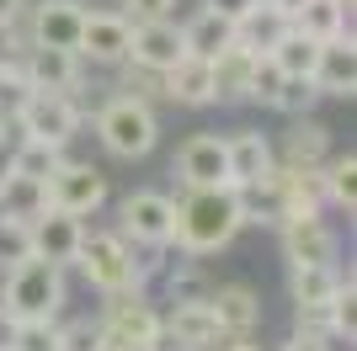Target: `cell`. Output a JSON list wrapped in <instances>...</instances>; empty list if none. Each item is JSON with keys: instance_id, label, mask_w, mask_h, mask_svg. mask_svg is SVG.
I'll use <instances>...</instances> for the list:
<instances>
[{"instance_id": "cell-1", "label": "cell", "mask_w": 357, "mask_h": 351, "mask_svg": "<svg viewBox=\"0 0 357 351\" xmlns=\"http://www.w3.org/2000/svg\"><path fill=\"white\" fill-rule=\"evenodd\" d=\"M171 203H176V234H171V245L181 256H192V261L229 250V240L245 229L229 187H181Z\"/></svg>"}, {"instance_id": "cell-2", "label": "cell", "mask_w": 357, "mask_h": 351, "mask_svg": "<svg viewBox=\"0 0 357 351\" xmlns=\"http://www.w3.org/2000/svg\"><path fill=\"white\" fill-rule=\"evenodd\" d=\"M70 266L86 277V288L102 292V298L144 292V277H149V266L139 261V250L128 245L118 229H86V240H80V250H75Z\"/></svg>"}, {"instance_id": "cell-3", "label": "cell", "mask_w": 357, "mask_h": 351, "mask_svg": "<svg viewBox=\"0 0 357 351\" xmlns=\"http://www.w3.org/2000/svg\"><path fill=\"white\" fill-rule=\"evenodd\" d=\"M0 314L6 320H59L64 314V266L27 256L0 272Z\"/></svg>"}, {"instance_id": "cell-4", "label": "cell", "mask_w": 357, "mask_h": 351, "mask_svg": "<svg viewBox=\"0 0 357 351\" xmlns=\"http://www.w3.org/2000/svg\"><path fill=\"white\" fill-rule=\"evenodd\" d=\"M96 139H102V149L112 160H144L160 144V117H155V107L118 91V96H107L96 107Z\"/></svg>"}, {"instance_id": "cell-5", "label": "cell", "mask_w": 357, "mask_h": 351, "mask_svg": "<svg viewBox=\"0 0 357 351\" xmlns=\"http://www.w3.org/2000/svg\"><path fill=\"white\" fill-rule=\"evenodd\" d=\"M118 234L134 250H171V234H176V203L171 192H128L118 203Z\"/></svg>"}, {"instance_id": "cell-6", "label": "cell", "mask_w": 357, "mask_h": 351, "mask_svg": "<svg viewBox=\"0 0 357 351\" xmlns=\"http://www.w3.org/2000/svg\"><path fill=\"white\" fill-rule=\"evenodd\" d=\"M102 341L107 351H123V346H155L160 341V304L149 292H118V298H102Z\"/></svg>"}, {"instance_id": "cell-7", "label": "cell", "mask_w": 357, "mask_h": 351, "mask_svg": "<svg viewBox=\"0 0 357 351\" xmlns=\"http://www.w3.org/2000/svg\"><path fill=\"white\" fill-rule=\"evenodd\" d=\"M22 43L27 48H80V27H86V6L80 0H27L22 11Z\"/></svg>"}, {"instance_id": "cell-8", "label": "cell", "mask_w": 357, "mask_h": 351, "mask_svg": "<svg viewBox=\"0 0 357 351\" xmlns=\"http://www.w3.org/2000/svg\"><path fill=\"white\" fill-rule=\"evenodd\" d=\"M86 112H80V96H54V91H32L22 117H16V139H43V144L70 149V139L80 133Z\"/></svg>"}, {"instance_id": "cell-9", "label": "cell", "mask_w": 357, "mask_h": 351, "mask_svg": "<svg viewBox=\"0 0 357 351\" xmlns=\"http://www.w3.org/2000/svg\"><path fill=\"white\" fill-rule=\"evenodd\" d=\"M43 192H48V208L75 213V219H91L107 203V176H102V165H91V160H64L43 181Z\"/></svg>"}, {"instance_id": "cell-10", "label": "cell", "mask_w": 357, "mask_h": 351, "mask_svg": "<svg viewBox=\"0 0 357 351\" xmlns=\"http://www.w3.org/2000/svg\"><path fill=\"white\" fill-rule=\"evenodd\" d=\"M278 250L288 266H331L342 256V234L326 219H288L278 224Z\"/></svg>"}, {"instance_id": "cell-11", "label": "cell", "mask_w": 357, "mask_h": 351, "mask_svg": "<svg viewBox=\"0 0 357 351\" xmlns=\"http://www.w3.org/2000/svg\"><path fill=\"white\" fill-rule=\"evenodd\" d=\"M278 165H288V171H320V165L336 155V133L320 123V117H288V133L278 139Z\"/></svg>"}, {"instance_id": "cell-12", "label": "cell", "mask_w": 357, "mask_h": 351, "mask_svg": "<svg viewBox=\"0 0 357 351\" xmlns=\"http://www.w3.org/2000/svg\"><path fill=\"white\" fill-rule=\"evenodd\" d=\"M22 75H27L32 91H54V96H80L86 86V64L80 54H64V48H22Z\"/></svg>"}, {"instance_id": "cell-13", "label": "cell", "mask_w": 357, "mask_h": 351, "mask_svg": "<svg viewBox=\"0 0 357 351\" xmlns=\"http://www.w3.org/2000/svg\"><path fill=\"white\" fill-rule=\"evenodd\" d=\"M128 32L134 22L123 11H86V27H80V64H102V70H118L128 58Z\"/></svg>"}, {"instance_id": "cell-14", "label": "cell", "mask_w": 357, "mask_h": 351, "mask_svg": "<svg viewBox=\"0 0 357 351\" xmlns=\"http://www.w3.org/2000/svg\"><path fill=\"white\" fill-rule=\"evenodd\" d=\"M224 160H229V187L267 181V176L278 171L272 133H261V128H235V133H224Z\"/></svg>"}, {"instance_id": "cell-15", "label": "cell", "mask_w": 357, "mask_h": 351, "mask_svg": "<svg viewBox=\"0 0 357 351\" xmlns=\"http://www.w3.org/2000/svg\"><path fill=\"white\" fill-rule=\"evenodd\" d=\"M181 187H229V160H224V133H192L176 149Z\"/></svg>"}, {"instance_id": "cell-16", "label": "cell", "mask_w": 357, "mask_h": 351, "mask_svg": "<svg viewBox=\"0 0 357 351\" xmlns=\"http://www.w3.org/2000/svg\"><path fill=\"white\" fill-rule=\"evenodd\" d=\"M27 234H32V256H43L54 266H70L80 240H86V219L59 213V208H43L38 219H27Z\"/></svg>"}, {"instance_id": "cell-17", "label": "cell", "mask_w": 357, "mask_h": 351, "mask_svg": "<svg viewBox=\"0 0 357 351\" xmlns=\"http://www.w3.org/2000/svg\"><path fill=\"white\" fill-rule=\"evenodd\" d=\"M181 54H187V43H181L176 16H165V22H134V32H128V64H144V70L165 75Z\"/></svg>"}, {"instance_id": "cell-18", "label": "cell", "mask_w": 357, "mask_h": 351, "mask_svg": "<svg viewBox=\"0 0 357 351\" xmlns=\"http://www.w3.org/2000/svg\"><path fill=\"white\" fill-rule=\"evenodd\" d=\"M208 309L224 336H256L261 330V292L251 282H213Z\"/></svg>"}, {"instance_id": "cell-19", "label": "cell", "mask_w": 357, "mask_h": 351, "mask_svg": "<svg viewBox=\"0 0 357 351\" xmlns=\"http://www.w3.org/2000/svg\"><path fill=\"white\" fill-rule=\"evenodd\" d=\"M352 282V266L331 261V266H288V298L294 309H331L342 298V288Z\"/></svg>"}, {"instance_id": "cell-20", "label": "cell", "mask_w": 357, "mask_h": 351, "mask_svg": "<svg viewBox=\"0 0 357 351\" xmlns=\"http://www.w3.org/2000/svg\"><path fill=\"white\" fill-rule=\"evenodd\" d=\"M314 91H320V102H352L357 91V48L352 38H331V43H320V58H314Z\"/></svg>"}, {"instance_id": "cell-21", "label": "cell", "mask_w": 357, "mask_h": 351, "mask_svg": "<svg viewBox=\"0 0 357 351\" xmlns=\"http://www.w3.org/2000/svg\"><path fill=\"white\" fill-rule=\"evenodd\" d=\"M165 102H176V107H213V70H208V58H192V54H181L171 70H165Z\"/></svg>"}, {"instance_id": "cell-22", "label": "cell", "mask_w": 357, "mask_h": 351, "mask_svg": "<svg viewBox=\"0 0 357 351\" xmlns=\"http://www.w3.org/2000/svg\"><path fill=\"white\" fill-rule=\"evenodd\" d=\"M181 43H187L192 58H219L224 48L235 43V22H224V16H213V11L197 6V16L181 22Z\"/></svg>"}, {"instance_id": "cell-23", "label": "cell", "mask_w": 357, "mask_h": 351, "mask_svg": "<svg viewBox=\"0 0 357 351\" xmlns=\"http://www.w3.org/2000/svg\"><path fill=\"white\" fill-rule=\"evenodd\" d=\"M320 187H326V208H336V213L352 219L357 213V155L352 149H336L320 165Z\"/></svg>"}, {"instance_id": "cell-24", "label": "cell", "mask_w": 357, "mask_h": 351, "mask_svg": "<svg viewBox=\"0 0 357 351\" xmlns=\"http://www.w3.org/2000/svg\"><path fill=\"white\" fill-rule=\"evenodd\" d=\"M294 27L314 43H331V38H352V6L342 0H310L304 11L294 16Z\"/></svg>"}, {"instance_id": "cell-25", "label": "cell", "mask_w": 357, "mask_h": 351, "mask_svg": "<svg viewBox=\"0 0 357 351\" xmlns=\"http://www.w3.org/2000/svg\"><path fill=\"white\" fill-rule=\"evenodd\" d=\"M288 27H294V22H288V16H278L267 0H261L256 11H245V16L235 22V43L245 48V54H272V48H278V38H283Z\"/></svg>"}, {"instance_id": "cell-26", "label": "cell", "mask_w": 357, "mask_h": 351, "mask_svg": "<svg viewBox=\"0 0 357 351\" xmlns=\"http://www.w3.org/2000/svg\"><path fill=\"white\" fill-rule=\"evenodd\" d=\"M251 64H256V54H245L240 43H229L219 58H208V70H213V102H245Z\"/></svg>"}, {"instance_id": "cell-27", "label": "cell", "mask_w": 357, "mask_h": 351, "mask_svg": "<svg viewBox=\"0 0 357 351\" xmlns=\"http://www.w3.org/2000/svg\"><path fill=\"white\" fill-rule=\"evenodd\" d=\"M64 160H70V149L43 144V139H16L11 144V176H27V181H48Z\"/></svg>"}, {"instance_id": "cell-28", "label": "cell", "mask_w": 357, "mask_h": 351, "mask_svg": "<svg viewBox=\"0 0 357 351\" xmlns=\"http://www.w3.org/2000/svg\"><path fill=\"white\" fill-rule=\"evenodd\" d=\"M48 208L43 181H27V176H6L0 181V219H38Z\"/></svg>"}, {"instance_id": "cell-29", "label": "cell", "mask_w": 357, "mask_h": 351, "mask_svg": "<svg viewBox=\"0 0 357 351\" xmlns=\"http://www.w3.org/2000/svg\"><path fill=\"white\" fill-rule=\"evenodd\" d=\"M213 282L203 277V266L192 261V256H181L171 272H165V309L171 304H208Z\"/></svg>"}, {"instance_id": "cell-30", "label": "cell", "mask_w": 357, "mask_h": 351, "mask_svg": "<svg viewBox=\"0 0 357 351\" xmlns=\"http://www.w3.org/2000/svg\"><path fill=\"white\" fill-rule=\"evenodd\" d=\"M267 58H272V64H278L283 75H314V58H320V43H314V38H304L298 27H288L283 38H278V48H272Z\"/></svg>"}, {"instance_id": "cell-31", "label": "cell", "mask_w": 357, "mask_h": 351, "mask_svg": "<svg viewBox=\"0 0 357 351\" xmlns=\"http://www.w3.org/2000/svg\"><path fill=\"white\" fill-rule=\"evenodd\" d=\"M6 351H59V320H11Z\"/></svg>"}, {"instance_id": "cell-32", "label": "cell", "mask_w": 357, "mask_h": 351, "mask_svg": "<svg viewBox=\"0 0 357 351\" xmlns=\"http://www.w3.org/2000/svg\"><path fill=\"white\" fill-rule=\"evenodd\" d=\"M314 107H320V91H314L310 75H283V86H278V102H272V112H283V117H310Z\"/></svg>"}, {"instance_id": "cell-33", "label": "cell", "mask_w": 357, "mask_h": 351, "mask_svg": "<svg viewBox=\"0 0 357 351\" xmlns=\"http://www.w3.org/2000/svg\"><path fill=\"white\" fill-rule=\"evenodd\" d=\"M27 96H32V86H27V75H22V64H0V128H16Z\"/></svg>"}, {"instance_id": "cell-34", "label": "cell", "mask_w": 357, "mask_h": 351, "mask_svg": "<svg viewBox=\"0 0 357 351\" xmlns=\"http://www.w3.org/2000/svg\"><path fill=\"white\" fill-rule=\"evenodd\" d=\"M118 70H123V96H134L144 107L165 102V75L160 70H144V64H128V58H123Z\"/></svg>"}, {"instance_id": "cell-35", "label": "cell", "mask_w": 357, "mask_h": 351, "mask_svg": "<svg viewBox=\"0 0 357 351\" xmlns=\"http://www.w3.org/2000/svg\"><path fill=\"white\" fill-rule=\"evenodd\" d=\"M278 86H283V70H278L267 54H256L251 80H245V102H251V107H267V112H272V102H278Z\"/></svg>"}, {"instance_id": "cell-36", "label": "cell", "mask_w": 357, "mask_h": 351, "mask_svg": "<svg viewBox=\"0 0 357 351\" xmlns=\"http://www.w3.org/2000/svg\"><path fill=\"white\" fill-rule=\"evenodd\" d=\"M59 351H107L102 341V325L80 314V320H59Z\"/></svg>"}, {"instance_id": "cell-37", "label": "cell", "mask_w": 357, "mask_h": 351, "mask_svg": "<svg viewBox=\"0 0 357 351\" xmlns=\"http://www.w3.org/2000/svg\"><path fill=\"white\" fill-rule=\"evenodd\" d=\"M32 256V234H27V219H0V272L16 261Z\"/></svg>"}, {"instance_id": "cell-38", "label": "cell", "mask_w": 357, "mask_h": 351, "mask_svg": "<svg viewBox=\"0 0 357 351\" xmlns=\"http://www.w3.org/2000/svg\"><path fill=\"white\" fill-rule=\"evenodd\" d=\"M118 11L128 22H165V16H176V0H118Z\"/></svg>"}, {"instance_id": "cell-39", "label": "cell", "mask_w": 357, "mask_h": 351, "mask_svg": "<svg viewBox=\"0 0 357 351\" xmlns=\"http://www.w3.org/2000/svg\"><path fill=\"white\" fill-rule=\"evenodd\" d=\"M261 0H203V11H213V16H224V22H240L245 11H256Z\"/></svg>"}, {"instance_id": "cell-40", "label": "cell", "mask_w": 357, "mask_h": 351, "mask_svg": "<svg viewBox=\"0 0 357 351\" xmlns=\"http://www.w3.org/2000/svg\"><path fill=\"white\" fill-rule=\"evenodd\" d=\"M22 27H0V64H16V58H22Z\"/></svg>"}, {"instance_id": "cell-41", "label": "cell", "mask_w": 357, "mask_h": 351, "mask_svg": "<svg viewBox=\"0 0 357 351\" xmlns=\"http://www.w3.org/2000/svg\"><path fill=\"white\" fill-rule=\"evenodd\" d=\"M22 11H27V0H0V27H16Z\"/></svg>"}, {"instance_id": "cell-42", "label": "cell", "mask_w": 357, "mask_h": 351, "mask_svg": "<svg viewBox=\"0 0 357 351\" xmlns=\"http://www.w3.org/2000/svg\"><path fill=\"white\" fill-rule=\"evenodd\" d=\"M283 351H331V346H326V341H310V336H288Z\"/></svg>"}, {"instance_id": "cell-43", "label": "cell", "mask_w": 357, "mask_h": 351, "mask_svg": "<svg viewBox=\"0 0 357 351\" xmlns=\"http://www.w3.org/2000/svg\"><path fill=\"white\" fill-rule=\"evenodd\" d=\"M267 6H272V11H278V16H288V22H294V16L304 11V6H310V0H267Z\"/></svg>"}, {"instance_id": "cell-44", "label": "cell", "mask_w": 357, "mask_h": 351, "mask_svg": "<svg viewBox=\"0 0 357 351\" xmlns=\"http://www.w3.org/2000/svg\"><path fill=\"white\" fill-rule=\"evenodd\" d=\"M11 133H16V128H11ZM11 144H16V139H6V133H0V181L11 176Z\"/></svg>"}, {"instance_id": "cell-45", "label": "cell", "mask_w": 357, "mask_h": 351, "mask_svg": "<svg viewBox=\"0 0 357 351\" xmlns=\"http://www.w3.org/2000/svg\"><path fill=\"white\" fill-rule=\"evenodd\" d=\"M219 351H261V346H256V341L251 336H229V341H224V346Z\"/></svg>"}, {"instance_id": "cell-46", "label": "cell", "mask_w": 357, "mask_h": 351, "mask_svg": "<svg viewBox=\"0 0 357 351\" xmlns=\"http://www.w3.org/2000/svg\"><path fill=\"white\" fill-rule=\"evenodd\" d=\"M123 351H155V346H123Z\"/></svg>"}]
</instances>
